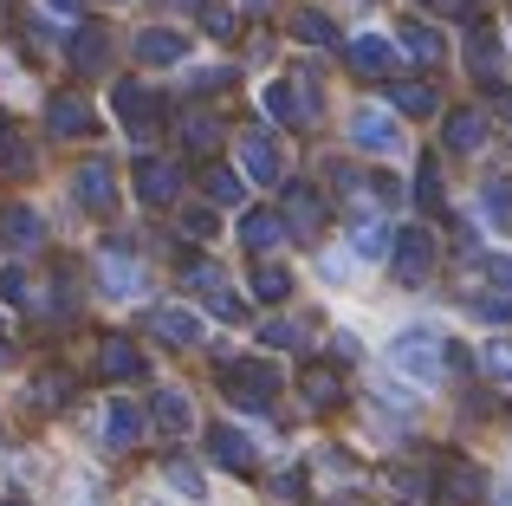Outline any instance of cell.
Returning a JSON list of instances; mask_svg holds the SVG:
<instances>
[{
  "instance_id": "cell-37",
  "label": "cell",
  "mask_w": 512,
  "mask_h": 506,
  "mask_svg": "<svg viewBox=\"0 0 512 506\" xmlns=\"http://www.w3.org/2000/svg\"><path fill=\"white\" fill-rule=\"evenodd\" d=\"M286 292H292V273H286V266H260V273H253V299L279 305Z\"/></svg>"
},
{
  "instance_id": "cell-42",
  "label": "cell",
  "mask_w": 512,
  "mask_h": 506,
  "mask_svg": "<svg viewBox=\"0 0 512 506\" xmlns=\"http://www.w3.org/2000/svg\"><path fill=\"white\" fill-rule=\"evenodd\" d=\"M448 500H480V474L467 468V461H461V468H448Z\"/></svg>"
},
{
  "instance_id": "cell-16",
  "label": "cell",
  "mask_w": 512,
  "mask_h": 506,
  "mask_svg": "<svg viewBox=\"0 0 512 506\" xmlns=\"http://www.w3.org/2000/svg\"><path fill=\"white\" fill-rule=\"evenodd\" d=\"M150 331L175 351H188V344H201V318L188 312V305H163V312H150Z\"/></svg>"
},
{
  "instance_id": "cell-51",
  "label": "cell",
  "mask_w": 512,
  "mask_h": 506,
  "mask_svg": "<svg viewBox=\"0 0 512 506\" xmlns=\"http://www.w3.org/2000/svg\"><path fill=\"white\" fill-rule=\"evenodd\" d=\"M0 370H7V344H0Z\"/></svg>"
},
{
  "instance_id": "cell-17",
  "label": "cell",
  "mask_w": 512,
  "mask_h": 506,
  "mask_svg": "<svg viewBox=\"0 0 512 506\" xmlns=\"http://www.w3.org/2000/svg\"><path fill=\"white\" fill-rule=\"evenodd\" d=\"M286 234H292L286 215H273V208H247V215H240V241H247L253 253H273Z\"/></svg>"
},
{
  "instance_id": "cell-45",
  "label": "cell",
  "mask_w": 512,
  "mask_h": 506,
  "mask_svg": "<svg viewBox=\"0 0 512 506\" xmlns=\"http://www.w3.org/2000/svg\"><path fill=\"white\" fill-rule=\"evenodd\" d=\"M201 20H208V33H214V39H234V13L208 7V13H201Z\"/></svg>"
},
{
  "instance_id": "cell-44",
  "label": "cell",
  "mask_w": 512,
  "mask_h": 506,
  "mask_svg": "<svg viewBox=\"0 0 512 506\" xmlns=\"http://www.w3.org/2000/svg\"><path fill=\"white\" fill-rule=\"evenodd\" d=\"M273 500H305V474H273Z\"/></svg>"
},
{
  "instance_id": "cell-13",
  "label": "cell",
  "mask_w": 512,
  "mask_h": 506,
  "mask_svg": "<svg viewBox=\"0 0 512 506\" xmlns=\"http://www.w3.org/2000/svg\"><path fill=\"white\" fill-rule=\"evenodd\" d=\"M240 169H247V182H279V150L266 130H240Z\"/></svg>"
},
{
  "instance_id": "cell-46",
  "label": "cell",
  "mask_w": 512,
  "mask_h": 506,
  "mask_svg": "<svg viewBox=\"0 0 512 506\" xmlns=\"http://www.w3.org/2000/svg\"><path fill=\"white\" fill-rule=\"evenodd\" d=\"M422 7H435V13H448V20H467V13H474V0H422Z\"/></svg>"
},
{
  "instance_id": "cell-18",
  "label": "cell",
  "mask_w": 512,
  "mask_h": 506,
  "mask_svg": "<svg viewBox=\"0 0 512 506\" xmlns=\"http://www.w3.org/2000/svg\"><path fill=\"white\" fill-rule=\"evenodd\" d=\"M344 59L357 65L363 78H383L389 65H396V46H389V39H376V33H357V39L344 46Z\"/></svg>"
},
{
  "instance_id": "cell-23",
  "label": "cell",
  "mask_w": 512,
  "mask_h": 506,
  "mask_svg": "<svg viewBox=\"0 0 512 506\" xmlns=\"http://www.w3.org/2000/svg\"><path fill=\"white\" fill-rule=\"evenodd\" d=\"M480 143H487V111H454V117H448V150L474 156Z\"/></svg>"
},
{
  "instance_id": "cell-22",
  "label": "cell",
  "mask_w": 512,
  "mask_h": 506,
  "mask_svg": "<svg viewBox=\"0 0 512 506\" xmlns=\"http://www.w3.org/2000/svg\"><path fill=\"white\" fill-rule=\"evenodd\" d=\"M467 65H474V78H500V39H493V26H474L467 33Z\"/></svg>"
},
{
  "instance_id": "cell-29",
  "label": "cell",
  "mask_w": 512,
  "mask_h": 506,
  "mask_svg": "<svg viewBox=\"0 0 512 506\" xmlns=\"http://www.w3.org/2000/svg\"><path fill=\"white\" fill-rule=\"evenodd\" d=\"M389 247H396V241H389L383 221H357V228H350V253H357V260H383Z\"/></svg>"
},
{
  "instance_id": "cell-15",
  "label": "cell",
  "mask_w": 512,
  "mask_h": 506,
  "mask_svg": "<svg viewBox=\"0 0 512 506\" xmlns=\"http://www.w3.org/2000/svg\"><path fill=\"white\" fill-rule=\"evenodd\" d=\"M208 455L221 461L227 474H253V442L234 429V422H221V429H208Z\"/></svg>"
},
{
  "instance_id": "cell-19",
  "label": "cell",
  "mask_w": 512,
  "mask_h": 506,
  "mask_svg": "<svg viewBox=\"0 0 512 506\" xmlns=\"http://www.w3.org/2000/svg\"><path fill=\"white\" fill-rule=\"evenodd\" d=\"M137 59L143 65H175V59H188V39L175 33V26H150V33H137Z\"/></svg>"
},
{
  "instance_id": "cell-50",
  "label": "cell",
  "mask_w": 512,
  "mask_h": 506,
  "mask_svg": "<svg viewBox=\"0 0 512 506\" xmlns=\"http://www.w3.org/2000/svg\"><path fill=\"white\" fill-rule=\"evenodd\" d=\"M240 7H247V13H266V7H273V0H240Z\"/></svg>"
},
{
  "instance_id": "cell-31",
  "label": "cell",
  "mask_w": 512,
  "mask_h": 506,
  "mask_svg": "<svg viewBox=\"0 0 512 506\" xmlns=\"http://www.w3.org/2000/svg\"><path fill=\"white\" fill-rule=\"evenodd\" d=\"M480 208L493 215V228H506V234H512V176H493L487 189H480Z\"/></svg>"
},
{
  "instance_id": "cell-4",
  "label": "cell",
  "mask_w": 512,
  "mask_h": 506,
  "mask_svg": "<svg viewBox=\"0 0 512 506\" xmlns=\"http://www.w3.org/2000/svg\"><path fill=\"white\" fill-rule=\"evenodd\" d=\"M350 143L370 150V156H396L402 150V124L383 111V104H357V111H350Z\"/></svg>"
},
{
  "instance_id": "cell-53",
  "label": "cell",
  "mask_w": 512,
  "mask_h": 506,
  "mask_svg": "<svg viewBox=\"0 0 512 506\" xmlns=\"http://www.w3.org/2000/svg\"><path fill=\"white\" fill-rule=\"evenodd\" d=\"M7 506H20V500H7Z\"/></svg>"
},
{
  "instance_id": "cell-38",
  "label": "cell",
  "mask_w": 512,
  "mask_h": 506,
  "mask_svg": "<svg viewBox=\"0 0 512 506\" xmlns=\"http://www.w3.org/2000/svg\"><path fill=\"white\" fill-rule=\"evenodd\" d=\"M480 357H487V377L500 383V390H512V338H487Z\"/></svg>"
},
{
  "instance_id": "cell-43",
  "label": "cell",
  "mask_w": 512,
  "mask_h": 506,
  "mask_svg": "<svg viewBox=\"0 0 512 506\" xmlns=\"http://www.w3.org/2000/svg\"><path fill=\"white\" fill-rule=\"evenodd\" d=\"M182 228L188 241H214V208H182Z\"/></svg>"
},
{
  "instance_id": "cell-25",
  "label": "cell",
  "mask_w": 512,
  "mask_h": 506,
  "mask_svg": "<svg viewBox=\"0 0 512 506\" xmlns=\"http://www.w3.org/2000/svg\"><path fill=\"white\" fill-rule=\"evenodd\" d=\"M72 59H78V72H104V59H111V39H104V26H78Z\"/></svg>"
},
{
  "instance_id": "cell-20",
  "label": "cell",
  "mask_w": 512,
  "mask_h": 506,
  "mask_svg": "<svg viewBox=\"0 0 512 506\" xmlns=\"http://www.w3.org/2000/svg\"><path fill=\"white\" fill-rule=\"evenodd\" d=\"M98 370L111 383H130V377H143V351L130 338H104V351H98Z\"/></svg>"
},
{
  "instance_id": "cell-36",
  "label": "cell",
  "mask_w": 512,
  "mask_h": 506,
  "mask_svg": "<svg viewBox=\"0 0 512 506\" xmlns=\"http://www.w3.org/2000/svg\"><path fill=\"white\" fill-rule=\"evenodd\" d=\"M65 396H72V377H65V370H46V377H33V409H59Z\"/></svg>"
},
{
  "instance_id": "cell-52",
  "label": "cell",
  "mask_w": 512,
  "mask_h": 506,
  "mask_svg": "<svg viewBox=\"0 0 512 506\" xmlns=\"http://www.w3.org/2000/svg\"><path fill=\"white\" fill-rule=\"evenodd\" d=\"M182 7H208V0H182Z\"/></svg>"
},
{
  "instance_id": "cell-8",
  "label": "cell",
  "mask_w": 512,
  "mask_h": 506,
  "mask_svg": "<svg viewBox=\"0 0 512 506\" xmlns=\"http://www.w3.org/2000/svg\"><path fill=\"white\" fill-rule=\"evenodd\" d=\"M46 130L52 137H91V130H98V111H91L78 91H59V98L46 104Z\"/></svg>"
},
{
  "instance_id": "cell-39",
  "label": "cell",
  "mask_w": 512,
  "mask_h": 506,
  "mask_svg": "<svg viewBox=\"0 0 512 506\" xmlns=\"http://www.w3.org/2000/svg\"><path fill=\"white\" fill-rule=\"evenodd\" d=\"M0 299H7V305H39V292H33V279H26V266H7V273H0Z\"/></svg>"
},
{
  "instance_id": "cell-21",
  "label": "cell",
  "mask_w": 512,
  "mask_h": 506,
  "mask_svg": "<svg viewBox=\"0 0 512 506\" xmlns=\"http://www.w3.org/2000/svg\"><path fill=\"white\" fill-rule=\"evenodd\" d=\"M156 429L163 435H188L195 429V403L182 390H156Z\"/></svg>"
},
{
  "instance_id": "cell-33",
  "label": "cell",
  "mask_w": 512,
  "mask_h": 506,
  "mask_svg": "<svg viewBox=\"0 0 512 506\" xmlns=\"http://www.w3.org/2000/svg\"><path fill=\"white\" fill-rule=\"evenodd\" d=\"M0 169H7V176H20V169H33V150H26V137H20V130L7 124V117H0Z\"/></svg>"
},
{
  "instance_id": "cell-2",
  "label": "cell",
  "mask_w": 512,
  "mask_h": 506,
  "mask_svg": "<svg viewBox=\"0 0 512 506\" xmlns=\"http://www.w3.org/2000/svg\"><path fill=\"white\" fill-rule=\"evenodd\" d=\"M266 111L279 117V124H318V72H286L266 85Z\"/></svg>"
},
{
  "instance_id": "cell-28",
  "label": "cell",
  "mask_w": 512,
  "mask_h": 506,
  "mask_svg": "<svg viewBox=\"0 0 512 506\" xmlns=\"http://www.w3.org/2000/svg\"><path fill=\"white\" fill-rule=\"evenodd\" d=\"M402 46H409L422 65H441V52H448V46H441V33H435L428 20H409V26H402Z\"/></svg>"
},
{
  "instance_id": "cell-40",
  "label": "cell",
  "mask_w": 512,
  "mask_h": 506,
  "mask_svg": "<svg viewBox=\"0 0 512 506\" xmlns=\"http://www.w3.org/2000/svg\"><path fill=\"white\" fill-rule=\"evenodd\" d=\"M260 338L273 344V351H299V344H305V325H292V318H273V325H266Z\"/></svg>"
},
{
  "instance_id": "cell-24",
  "label": "cell",
  "mask_w": 512,
  "mask_h": 506,
  "mask_svg": "<svg viewBox=\"0 0 512 506\" xmlns=\"http://www.w3.org/2000/svg\"><path fill=\"white\" fill-rule=\"evenodd\" d=\"M299 390H305V403H312V409H331L344 396V383H338V370H331V364H312L299 377Z\"/></svg>"
},
{
  "instance_id": "cell-5",
  "label": "cell",
  "mask_w": 512,
  "mask_h": 506,
  "mask_svg": "<svg viewBox=\"0 0 512 506\" xmlns=\"http://www.w3.org/2000/svg\"><path fill=\"white\" fill-rule=\"evenodd\" d=\"M111 104H117V117H124V130H130V137H156V124H163V98H156L150 85L124 78Z\"/></svg>"
},
{
  "instance_id": "cell-9",
  "label": "cell",
  "mask_w": 512,
  "mask_h": 506,
  "mask_svg": "<svg viewBox=\"0 0 512 506\" xmlns=\"http://www.w3.org/2000/svg\"><path fill=\"white\" fill-rule=\"evenodd\" d=\"M98 286L111 292V299H137V292H143V266L130 260L124 247H104L98 253Z\"/></svg>"
},
{
  "instance_id": "cell-6",
  "label": "cell",
  "mask_w": 512,
  "mask_h": 506,
  "mask_svg": "<svg viewBox=\"0 0 512 506\" xmlns=\"http://www.w3.org/2000/svg\"><path fill=\"white\" fill-rule=\"evenodd\" d=\"M273 390H279V370L273 364H227V403L273 409Z\"/></svg>"
},
{
  "instance_id": "cell-14",
  "label": "cell",
  "mask_w": 512,
  "mask_h": 506,
  "mask_svg": "<svg viewBox=\"0 0 512 506\" xmlns=\"http://www.w3.org/2000/svg\"><path fill=\"white\" fill-rule=\"evenodd\" d=\"M72 195H78V208H91V215H104V208L117 202V182H111V163H85L72 176Z\"/></svg>"
},
{
  "instance_id": "cell-3",
  "label": "cell",
  "mask_w": 512,
  "mask_h": 506,
  "mask_svg": "<svg viewBox=\"0 0 512 506\" xmlns=\"http://www.w3.org/2000/svg\"><path fill=\"white\" fill-rule=\"evenodd\" d=\"M435 234L428 228H402L396 234V247H389V266H396V279L402 286H428V273H435Z\"/></svg>"
},
{
  "instance_id": "cell-48",
  "label": "cell",
  "mask_w": 512,
  "mask_h": 506,
  "mask_svg": "<svg viewBox=\"0 0 512 506\" xmlns=\"http://www.w3.org/2000/svg\"><path fill=\"white\" fill-rule=\"evenodd\" d=\"M487 273H493V279H500V286L512 292V260H487Z\"/></svg>"
},
{
  "instance_id": "cell-7",
  "label": "cell",
  "mask_w": 512,
  "mask_h": 506,
  "mask_svg": "<svg viewBox=\"0 0 512 506\" xmlns=\"http://www.w3.org/2000/svg\"><path fill=\"white\" fill-rule=\"evenodd\" d=\"M0 247H7V253H39V247H46V221H39L26 202L0 208Z\"/></svg>"
},
{
  "instance_id": "cell-26",
  "label": "cell",
  "mask_w": 512,
  "mask_h": 506,
  "mask_svg": "<svg viewBox=\"0 0 512 506\" xmlns=\"http://www.w3.org/2000/svg\"><path fill=\"white\" fill-rule=\"evenodd\" d=\"M208 202L214 208H240L247 202V169H208Z\"/></svg>"
},
{
  "instance_id": "cell-11",
  "label": "cell",
  "mask_w": 512,
  "mask_h": 506,
  "mask_svg": "<svg viewBox=\"0 0 512 506\" xmlns=\"http://www.w3.org/2000/svg\"><path fill=\"white\" fill-rule=\"evenodd\" d=\"M286 228L299 234V241H312V234L325 228V195L305 189V182H292V189H286Z\"/></svg>"
},
{
  "instance_id": "cell-12",
  "label": "cell",
  "mask_w": 512,
  "mask_h": 506,
  "mask_svg": "<svg viewBox=\"0 0 512 506\" xmlns=\"http://www.w3.org/2000/svg\"><path fill=\"white\" fill-rule=\"evenodd\" d=\"M143 429H150V422H143V409L130 403V396H117V403L104 409V429L98 435H104V448H137Z\"/></svg>"
},
{
  "instance_id": "cell-32",
  "label": "cell",
  "mask_w": 512,
  "mask_h": 506,
  "mask_svg": "<svg viewBox=\"0 0 512 506\" xmlns=\"http://www.w3.org/2000/svg\"><path fill=\"white\" fill-rule=\"evenodd\" d=\"M182 143H188L195 156H208L214 143H221V124H214L208 111H188V117H182Z\"/></svg>"
},
{
  "instance_id": "cell-27",
  "label": "cell",
  "mask_w": 512,
  "mask_h": 506,
  "mask_svg": "<svg viewBox=\"0 0 512 506\" xmlns=\"http://www.w3.org/2000/svg\"><path fill=\"white\" fill-rule=\"evenodd\" d=\"M389 98H396V111H402V117H428V111L441 104V98H435V85H422V78H402Z\"/></svg>"
},
{
  "instance_id": "cell-47",
  "label": "cell",
  "mask_w": 512,
  "mask_h": 506,
  "mask_svg": "<svg viewBox=\"0 0 512 506\" xmlns=\"http://www.w3.org/2000/svg\"><path fill=\"white\" fill-rule=\"evenodd\" d=\"M318 266H325V279H344V273H350V253H325Z\"/></svg>"
},
{
  "instance_id": "cell-1",
  "label": "cell",
  "mask_w": 512,
  "mask_h": 506,
  "mask_svg": "<svg viewBox=\"0 0 512 506\" xmlns=\"http://www.w3.org/2000/svg\"><path fill=\"white\" fill-rule=\"evenodd\" d=\"M389 364H396L402 377H415V383H441V370L454 364V351H448V338H441L435 325H409V331H396V344H389Z\"/></svg>"
},
{
  "instance_id": "cell-41",
  "label": "cell",
  "mask_w": 512,
  "mask_h": 506,
  "mask_svg": "<svg viewBox=\"0 0 512 506\" xmlns=\"http://www.w3.org/2000/svg\"><path fill=\"white\" fill-rule=\"evenodd\" d=\"M188 292H201V299H208V292H221L227 286V279H221V266H208V260H195V266H188Z\"/></svg>"
},
{
  "instance_id": "cell-35",
  "label": "cell",
  "mask_w": 512,
  "mask_h": 506,
  "mask_svg": "<svg viewBox=\"0 0 512 506\" xmlns=\"http://www.w3.org/2000/svg\"><path fill=\"white\" fill-rule=\"evenodd\" d=\"M415 202H422L428 215H441V202H448V195H441V156L422 163V176H415Z\"/></svg>"
},
{
  "instance_id": "cell-30",
  "label": "cell",
  "mask_w": 512,
  "mask_h": 506,
  "mask_svg": "<svg viewBox=\"0 0 512 506\" xmlns=\"http://www.w3.org/2000/svg\"><path fill=\"white\" fill-rule=\"evenodd\" d=\"M292 33H299L305 46H338V26H331L318 7H299V13H292Z\"/></svg>"
},
{
  "instance_id": "cell-49",
  "label": "cell",
  "mask_w": 512,
  "mask_h": 506,
  "mask_svg": "<svg viewBox=\"0 0 512 506\" xmlns=\"http://www.w3.org/2000/svg\"><path fill=\"white\" fill-rule=\"evenodd\" d=\"M493 506H512V487H493Z\"/></svg>"
},
{
  "instance_id": "cell-10",
  "label": "cell",
  "mask_w": 512,
  "mask_h": 506,
  "mask_svg": "<svg viewBox=\"0 0 512 506\" xmlns=\"http://www.w3.org/2000/svg\"><path fill=\"white\" fill-rule=\"evenodd\" d=\"M137 195L150 208H169L175 195H182V169L163 163V156H143V163H137Z\"/></svg>"
},
{
  "instance_id": "cell-34",
  "label": "cell",
  "mask_w": 512,
  "mask_h": 506,
  "mask_svg": "<svg viewBox=\"0 0 512 506\" xmlns=\"http://www.w3.org/2000/svg\"><path fill=\"white\" fill-rule=\"evenodd\" d=\"M163 481H169V487H175L182 500H208V481H201V468H188L182 455H175L169 468H163Z\"/></svg>"
}]
</instances>
